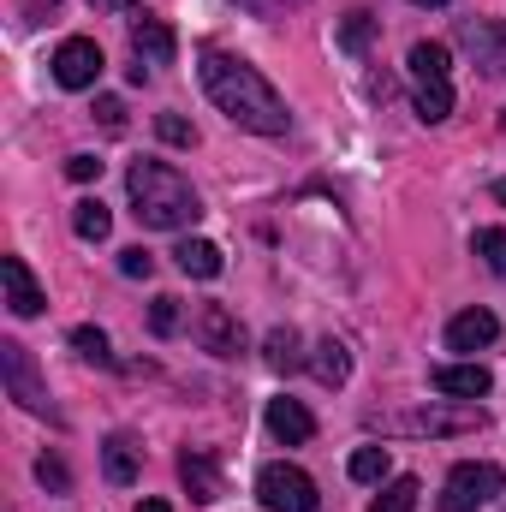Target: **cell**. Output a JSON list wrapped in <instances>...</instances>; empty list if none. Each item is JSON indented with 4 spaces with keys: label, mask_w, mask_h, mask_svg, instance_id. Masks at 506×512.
Returning <instances> with one entry per match:
<instances>
[{
    "label": "cell",
    "mask_w": 506,
    "mask_h": 512,
    "mask_svg": "<svg viewBox=\"0 0 506 512\" xmlns=\"http://www.w3.org/2000/svg\"><path fill=\"white\" fill-rule=\"evenodd\" d=\"M173 262L191 274V280H215L221 268H227V256H221V245H209V239H185L179 251H173Z\"/></svg>",
    "instance_id": "17"
},
{
    "label": "cell",
    "mask_w": 506,
    "mask_h": 512,
    "mask_svg": "<svg viewBox=\"0 0 506 512\" xmlns=\"http://www.w3.org/2000/svg\"><path fill=\"white\" fill-rule=\"evenodd\" d=\"M239 6H245V12H256V18H274L286 0H239Z\"/></svg>",
    "instance_id": "33"
},
{
    "label": "cell",
    "mask_w": 506,
    "mask_h": 512,
    "mask_svg": "<svg viewBox=\"0 0 506 512\" xmlns=\"http://www.w3.org/2000/svg\"><path fill=\"white\" fill-rule=\"evenodd\" d=\"M506 489V471L489 459H465L447 471V489H441V512H483L495 495Z\"/></svg>",
    "instance_id": "3"
},
{
    "label": "cell",
    "mask_w": 506,
    "mask_h": 512,
    "mask_svg": "<svg viewBox=\"0 0 506 512\" xmlns=\"http://www.w3.org/2000/svg\"><path fill=\"white\" fill-rule=\"evenodd\" d=\"M102 471H108V483H137V471H143V447L131 441V435H108L102 441Z\"/></svg>",
    "instance_id": "15"
},
{
    "label": "cell",
    "mask_w": 506,
    "mask_h": 512,
    "mask_svg": "<svg viewBox=\"0 0 506 512\" xmlns=\"http://www.w3.org/2000/svg\"><path fill=\"white\" fill-rule=\"evenodd\" d=\"M346 471H352V483H387V471H393V459H387V447H358Z\"/></svg>",
    "instance_id": "24"
},
{
    "label": "cell",
    "mask_w": 506,
    "mask_h": 512,
    "mask_svg": "<svg viewBox=\"0 0 506 512\" xmlns=\"http://www.w3.org/2000/svg\"><path fill=\"white\" fill-rule=\"evenodd\" d=\"M411 6H447V0H411Z\"/></svg>",
    "instance_id": "38"
},
{
    "label": "cell",
    "mask_w": 506,
    "mask_h": 512,
    "mask_svg": "<svg viewBox=\"0 0 506 512\" xmlns=\"http://www.w3.org/2000/svg\"><path fill=\"white\" fill-rule=\"evenodd\" d=\"M501 72H506V54H501Z\"/></svg>",
    "instance_id": "39"
},
{
    "label": "cell",
    "mask_w": 506,
    "mask_h": 512,
    "mask_svg": "<svg viewBox=\"0 0 506 512\" xmlns=\"http://www.w3.org/2000/svg\"><path fill=\"white\" fill-rule=\"evenodd\" d=\"M471 256H483L489 274H506V227H483V233L471 239Z\"/></svg>",
    "instance_id": "25"
},
{
    "label": "cell",
    "mask_w": 506,
    "mask_h": 512,
    "mask_svg": "<svg viewBox=\"0 0 506 512\" xmlns=\"http://www.w3.org/2000/svg\"><path fill=\"white\" fill-rule=\"evenodd\" d=\"M72 352H78L84 364H114L108 334H102V328H90V322H84V328H72Z\"/></svg>",
    "instance_id": "26"
},
{
    "label": "cell",
    "mask_w": 506,
    "mask_h": 512,
    "mask_svg": "<svg viewBox=\"0 0 506 512\" xmlns=\"http://www.w3.org/2000/svg\"><path fill=\"white\" fill-rule=\"evenodd\" d=\"M179 477H185L191 501H215V495H221V477H215V465H209L203 453H185V459H179Z\"/></svg>",
    "instance_id": "22"
},
{
    "label": "cell",
    "mask_w": 506,
    "mask_h": 512,
    "mask_svg": "<svg viewBox=\"0 0 506 512\" xmlns=\"http://www.w3.org/2000/svg\"><path fill=\"white\" fill-rule=\"evenodd\" d=\"M72 227H78V239H84V245H102V239L114 233V215H108V203L84 197V203L72 209Z\"/></svg>",
    "instance_id": "21"
},
{
    "label": "cell",
    "mask_w": 506,
    "mask_h": 512,
    "mask_svg": "<svg viewBox=\"0 0 506 512\" xmlns=\"http://www.w3.org/2000/svg\"><path fill=\"white\" fill-rule=\"evenodd\" d=\"M0 280H6V310H12V316H24V322L42 316L48 298H42V286H36V274H30L24 256H0Z\"/></svg>",
    "instance_id": "9"
},
{
    "label": "cell",
    "mask_w": 506,
    "mask_h": 512,
    "mask_svg": "<svg viewBox=\"0 0 506 512\" xmlns=\"http://www.w3.org/2000/svg\"><path fill=\"white\" fill-rule=\"evenodd\" d=\"M173 48H179V42H173V30H167L161 18H137V24H131V54H137L143 66H173Z\"/></svg>",
    "instance_id": "13"
},
{
    "label": "cell",
    "mask_w": 506,
    "mask_h": 512,
    "mask_svg": "<svg viewBox=\"0 0 506 512\" xmlns=\"http://www.w3.org/2000/svg\"><path fill=\"white\" fill-rule=\"evenodd\" d=\"M66 179L90 185V179H102V161H96V155H72V161H66Z\"/></svg>",
    "instance_id": "32"
},
{
    "label": "cell",
    "mask_w": 506,
    "mask_h": 512,
    "mask_svg": "<svg viewBox=\"0 0 506 512\" xmlns=\"http://www.w3.org/2000/svg\"><path fill=\"white\" fill-rule=\"evenodd\" d=\"M54 6H60V0H24V18H48Z\"/></svg>",
    "instance_id": "34"
},
{
    "label": "cell",
    "mask_w": 506,
    "mask_h": 512,
    "mask_svg": "<svg viewBox=\"0 0 506 512\" xmlns=\"http://www.w3.org/2000/svg\"><path fill=\"white\" fill-rule=\"evenodd\" d=\"M203 90H209V102H215V108H221V114H227L239 131L280 137V131L292 126V114H286L280 90L256 72L251 60H239V54L209 48V54H203Z\"/></svg>",
    "instance_id": "1"
},
{
    "label": "cell",
    "mask_w": 506,
    "mask_h": 512,
    "mask_svg": "<svg viewBox=\"0 0 506 512\" xmlns=\"http://www.w3.org/2000/svg\"><path fill=\"white\" fill-rule=\"evenodd\" d=\"M376 30H381L376 12H370V6H352V12L340 18V48H346V54H364V48L376 42Z\"/></svg>",
    "instance_id": "18"
},
{
    "label": "cell",
    "mask_w": 506,
    "mask_h": 512,
    "mask_svg": "<svg viewBox=\"0 0 506 512\" xmlns=\"http://www.w3.org/2000/svg\"><path fill=\"white\" fill-rule=\"evenodd\" d=\"M495 203H506V179H495Z\"/></svg>",
    "instance_id": "37"
},
{
    "label": "cell",
    "mask_w": 506,
    "mask_h": 512,
    "mask_svg": "<svg viewBox=\"0 0 506 512\" xmlns=\"http://www.w3.org/2000/svg\"><path fill=\"white\" fill-rule=\"evenodd\" d=\"M36 477H42V489H54V495H66V489H72V471H66L54 453H42V459H36Z\"/></svg>",
    "instance_id": "28"
},
{
    "label": "cell",
    "mask_w": 506,
    "mask_h": 512,
    "mask_svg": "<svg viewBox=\"0 0 506 512\" xmlns=\"http://www.w3.org/2000/svg\"><path fill=\"white\" fill-rule=\"evenodd\" d=\"M197 340H203V352H215V358H239V352H245V328H239V316H233L227 304H203V310H197Z\"/></svg>",
    "instance_id": "8"
},
{
    "label": "cell",
    "mask_w": 506,
    "mask_h": 512,
    "mask_svg": "<svg viewBox=\"0 0 506 512\" xmlns=\"http://www.w3.org/2000/svg\"><path fill=\"white\" fill-rule=\"evenodd\" d=\"M96 120H102V131H126V102L120 96H102L96 102Z\"/></svg>",
    "instance_id": "31"
},
{
    "label": "cell",
    "mask_w": 506,
    "mask_h": 512,
    "mask_svg": "<svg viewBox=\"0 0 506 512\" xmlns=\"http://www.w3.org/2000/svg\"><path fill=\"white\" fill-rule=\"evenodd\" d=\"M126 191H131V215H137L143 227H155V233H185V227L203 215L197 191H191L185 173L167 167V161H131Z\"/></svg>",
    "instance_id": "2"
},
{
    "label": "cell",
    "mask_w": 506,
    "mask_h": 512,
    "mask_svg": "<svg viewBox=\"0 0 506 512\" xmlns=\"http://www.w3.org/2000/svg\"><path fill=\"white\" fill-rule=\"evenodd\" d=\"M495 340H501L495 310H459V316L447 322V352H483V346H495Z\"/></svg>",
    "instance_id": "10"
},
{
    "label": "cell",
    "mask_w": 506,
    "mask_h": 512,
    "mask_svg": "<svg viewBox=\"0 0 506 512\" xmlns=\"http://www.w3.org/2000/svg\"><path fill=\"white\" fill-rule=\"evenodd\" d=\"M417 495H423L417 477H387V489L376 495V507L370 512H417Z\"/></svg>",
    "instance_id": "23"
},
{
    "label": "cell",
    "mask_w": 506,
    "mask_h": 512,
    "mask_svg": "<svg viewBox=\"0 0 506 512\" xmlns=\"http://www.w3.org/2000/svg\"><path fill=\"white\" fill-rule=\"evenodd\" d=\"M0 376H6V393L30 411V417H54V405H48V387L36 376V364H30V352L18 346V340H0Z\"/></svg>",
    "instance_id": "6"
},
{
    "label": "cell",
    "mask_w": 506,
    "mask_h": 512,
    "mask_svg": "<svg viewBox=\"0 0 506 512\" xmlns=\"http://www.w3.org/2000/svg\"><path fill=\"white\" fill-rule=\"evenodd\" d=\"M155 131H161V137H167L173 149H191V143H197V131L185 126L179 114H155Z\"/></svg>",
    "instance_id": "29"
},
{
    "label": "cell",
    "mask_w": 506,
    "mask_h": 512,
    "mask_svg": "<svg viewBox=\"0 0 506 512\" xmlns=\"http://www.w3.org/2000/svg\"><path fill=\"white\" fill-rule=\"evenodd\" d=\"M262 358H268V370H274V376H292V370H304V364H310V358H304L298 328H274V334L262 340Z\"/></svg>",
    "instance_id": "16"
},
{
    "label": "cell",
    "mask_w": 506,
    "mask_h": 512,
    "mask_svg": "<svg viewBox=\"0 0 506 512\" xmlns=\"http://www.w3.org/2000/svg\"><path fill=\"white\" fill-rule=\"evenodd\" d=\"M149 328H155V334H161V340H167V334H173V328H179V298H167V292H161V298H155V304H149Z\"/></svg>",
    "instance_id": "27"
},
{
    "label": "cell",
    "mask_w": 506,
    "mask_h": 512,
    "mask_svg": "<svg viewBox=\"0 0 506 512\" xmlns=\"http://www.w3.org/2000/svg\"><path fill=\"white\" fill-rule=\"evenodd\" d=\"M429 382H435V393H447V399H483L495 387V376L483 364H441Z\"/></svg>",
    "instance_id": "12"
},
{
    "label": "cell",
    "mask_w": 506,
    "mask_h": 512,
    "mask_svg": "<svg viewBox=\"0 0 506 512\" xmlns=\"http://www.w3.org/2000/svg\"><path fill=\"white\" fill-rule=\"evenodd\" d=\"M96 12H131V6H143V0H90Z\"/></svg>",
    "instance_id": "35"
},
{
    "label": "cell",
    "mask_w": 506,
    "mask_h": 512,
    "mask_svg": "<svg viewBox=\"0 0 506 512\" xmlns=\"http://www.w3.org/2000/svg\"><path fill=\"white\" fill-rule=\"evenodd\" d=\"M268 435L286 441V447H304L316 435V417L298 405V399H268Z\"/></svg>",
    "instance_id": "11"
},
{
    "label": "cell",
    "mask_w": 506,
    "mask_h": 512,
    "mask_svg": "<svg viewBox=\"0 0 506 512\" xmlns=\"http://www.w3.org/2000/svg\"><path fill=\"white\" fill-rule=\"evenodd\" d=\"M149 268H155V256L143 251V245L120 251V274H126V280H149Z\"/></svg>",
    "instance_id": "30"
},
{
    "label": "cell",
    "mask_w": 506,
    "mask_h": 512,
    "mask_svg": "<svg viewBox=\"0 0 506 512\" xmlns=\"http://www.w3.org/2000/svg\"><path fill=\"white\" fill-rule=\"evenodd\" d=\"M405 66H411V84H435V78H447L453 60H447V42H417Z\"/></svg>",
    "instance_id": "19"
},
{
    "label": "cell",
    "mask_w": 506,
    "mask_h": 512,
    "mask_svg": "<svg viewBox=\"0 0 506 512\" xmlns=\"http://www.w3.org/2000/svg\"><path fill=\"white\" fill-rule=\"evenodd\" d=\"M102 66H108V54H102L90 36H66V42L54 48V84H60V90H90V84L102 78Z\"/></svg>",
    "instance_id": "7"
},
{
    "label": "cell",
    "mask_w": 506,
    "mask_h": 512,
    "mask_svg": "<svg viewBox=\"0 0 506 512\" xmlns=\"http://www.w3.org/2000/svg\"><path fill=\"white\" fill-rule=\"evenodd\" d=\"M256 501L268 512H316V483L298 465H262L256 471Z\"/></svg>",
    "instance_id": "5"
},
{
    "label": "cell",
    "mask_w": 506,
    "mask_h": 512,
    "mask_svg": "<svg viewBox=\"0 0 506 512\" xmlns=\"http://www.w3.org/2000/svg\"><path fill=\"white\" fill-rule=\"evenodd\" d=\"M137 512H173V507H167V501H143Z\"/></svg>",
    "instance_id": "36"
},
{
    "label": "cell",
    "mask_w": 506,
    "mask_h": 512,
    "mask_svg": "<svg viewBox=\"0 0 506 512\" xmlns=\"http://www.w3.org/2000/svg\"><path fill=\"white\" fill-rule=\"evenodd\" d=\"M387 429H399V435H471V429H483V405L477 399H447V405L387 417Z\"/></svg>",
    "instance_id": "4"
},
{
    "label": "cell",
    "mask_w": 506,
    "mask_h": 512,
    "mask_svg": "<svg viewBox=\"0 0 506 512\" xmlns=\"http://www.w3.org/2000/svg\"><path fill=\"white\" fill-rule=\"evenodd\" d=\"M447 114H453V78L417 84V120H423V126H441Z\"/></svg>",
    "instance_id": "20"
},
{
    "label": "cell",
    "mask_w": 506,
    "mask_h": 512,
    "mask_svg": "<svg viewBox=\"0 0 506 512\" xmlns=\"http://www.w3.org/2000/svg\"><path fill=\"white\" fill-rule=\"evenodd\" d=\"M310 376L322 387H346L352 382V352H346V340H316V352H310Z\"/></svg>",
    "instance_id": "14"
}]
</instances>
